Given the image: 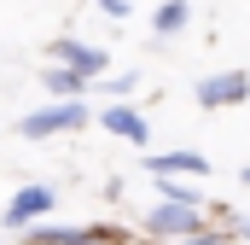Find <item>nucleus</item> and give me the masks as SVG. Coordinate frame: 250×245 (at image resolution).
<instances>
[{
    "label": "nucleus",
    "mask_w": 250,
    "mask_h": 245,
    "mask_svg": "<svg viewBox=\"0 0 250 245\" xmlns=\"http://www.w3.org/2000/svg\"><path fill=\"white\" fill-rule=\"evenodd\" d=\"M105 128L111 134H123V140H134V146H151V128H146V117L134 111V105H105Z\"/></svg>",
    "instance_id": "obj_7"
},
{
    "label": "nucleus",
    "mask_w": 250,
    "mask_h": 245,
    "mask_svg": "<svg viewBox=\"0 0 250 245\" xmlns=\"http://www.w3.org/2000/svg\"><path fill=\"white\" fill-rule=\"evenodd\" d=\"M187 24H192V6H187V0H163V6H157V18H151L157 41H175Z\"/></svg>",
    "instance_id": "obj_8"
},
{
    "label": "nucleus",
    "mask_w": 250,
    "mask_h": 245,
    "mask_svg": "<svg viewBox=\"0 0 250 245\" xmlns=\"http://www.w3.org/2000/svg\"><path fill=\"white\" fill-rule=\"evenodd\" d=\"M146 228H151V234H181V240H187V234H198V210H192V204H157V210L146 216Z\"/></svg>",
    "instance_id": "obj_6"
},
{
    "label": "nucleus",
    "mask_w": 250,
    "mask_h": 245,
    "mask_svg": "<svg viewBox=\"0 0 250 245\" xmlns=\"http://www.w3.org/2000/svg\"><path fill=\"white\" fill-rule=\"evenodd\" d=\"M53 198H59L53 187H23V193H12V204H6V228L23 234L29 222H41V216L53 210Z\"/></svg>",
    "instance_id": "obj_4"
},
{
    "label": "nucleus",
    "mask_w": 250,
    "mask_h": 245,
    "mask_svg": "<svg viewBox=\"0 0 250 245\" xmlns=\"http://www.w3.org/2000/svg\"><path fill=\"white\" fill-rule=\"evenodd\" d=\"M245 187H250V170H245Z\"/></svg>",
    "instance_id": "obj_15"
},
{
    "label": "nucleus",
    "mask_w": 250,
    "mask_h": 245,
    "mask_svg": "<svg viewBox=\"0 0 250 245\" xmlns=\"http://www.w3.org/2000/svg\"><path fill=\"white\" fill-rule=\"evenodd\" d=\"M99 240H111V234H87V228H35L29 234V245H99Z\"/></svg>",
    "instance_id": "obj_9"
},
{
    "label": "nucleus",
    "mask_w": 250,
    "mask_h": 245,
    "mask_svg": "<svg viewBox=\"0 0 250 245\" xmlns=\"http://www.w3.org/2000/svg\"><path fill=\"white\" fill-rule=\"evenodd\" d=\"M146 170H151L157 181H169V175H192V181H198V175H209V158H204V152H163V158H151Z\"/></svg>",
    "instance_id": "obj_5"
},
{
    "label": "nucleus",
    "mask_w": 250,
    "mask_h": 245,
    "mask_svg": "<svg viewBox=\"0 0 250 245\" xmlns=\"http://www.w3.org/2000/svg\"><path fill=\"white\" fill-rule=\"evenodd\" d=\"M192 94H198V105H209V111L245 105V99H250V76H245V70H215V76H204Z\"/></svg>",
    "instance_id": "obj_2"
},
{
    "label": "nucleus",
    "mask_w": 250,
    "mask_h": 245,
    "mask_svg": "<svg viewBox=\"0 0 250 245\" xmlns=\"http://www.w3.org/2000/svg\"><path fill=\"white\" fill-rule=\"evenodd\" d=\"M87 122V105L82 99H59V105H41V111H29V117L18 122V134H29V140H47V134H70V128H82Z\"/></svg>",
    "instance_id": "obj_1"
},
{
    "label": "nucleus",
    "mask_w": 250,
    "mask_h": 245,
    "mask_svg": "<svg viewBox=\"0 0 250 245\" xmlns=\"http://www.w3.org/2000/svg\"><path fill=\"white\" fill-rule=\"evenodd\" d=\"M47 64H64V70H82L87 82L111 70V53L105 47H82V41H53L47 47Z\"/></svg>",
    "instance_id": "obj_3"
},
{
    "label": "nucleus",
    "mask_w": 250,
    "mask_h": 245,
    "mask_svg": "<svg viewBox=\"0 0 250 245\" xmlns=\"http://www.w3.org/2000/svg\"><path fill=\"white\" fill-rule=\"evenodd\" d=\"M157 193H163V204H192V210L204 204V193L187 187V181H175V175H169V181H157Z\"/></svg>",
    "instance_id": "obj_11"
},
{
    "label": "nucleus",
    "mask_w": 250,
    "mask_h": 245,
    "mask_svg": "<svg viewBox=\"0 0 250 245\" xmlns=\"http://www.w3.org/2000/svg\"><path fill=\"white\" fill-rule=\"evenodd\" d=\"M87 88V76L82 70H64V64H47V94H59V99H76Z\"/></svg>",
    "instance_id": "obj_10"
},
{
    "label": "nucleus",
    "mask_w": 250,
    "mask_h": 245,
    "mask_svg": "<svg viewBox=\"0 0 250 245\" xmlns=\"http://www.w3.org/2000/svg\"><path fill=\"white\" fill-rule=\"evenodd\" d=\"M187 245H227V234H192Z\"/></svg>",
    "instance_id": "obj_13"
},
{
    "label": "nucleus",
    "mask_w": 250,
    "mask_h": 245,
    "mask_svg": "<svg viewBox=\"0 0 250 245\" xmlns=\"http://www.w3.org/2000/svg\"><path fill=\"white\" fill-rule=\"evenodd\" d=\"M93 6H99V12H105V18H128V12H134V6H128V0H93Z\"/></svg>",
    "instance_id": "obj_12"
},
{
    "label": "nucleus",
    "mask_w": 250,
    "mask_h": 245,
    "mask_svg": "<svg viewBox=\"0 0 250 245\" xmlns=\"http://www.w3.org/2000/svg\"><path fill=\"white\" fill-rule=\"evenodd\" d=\"M233 228H239V234H250V216H239V222H233Z\"/></svg>",
    "instance_id": "obj_14"
}]
</instances>
